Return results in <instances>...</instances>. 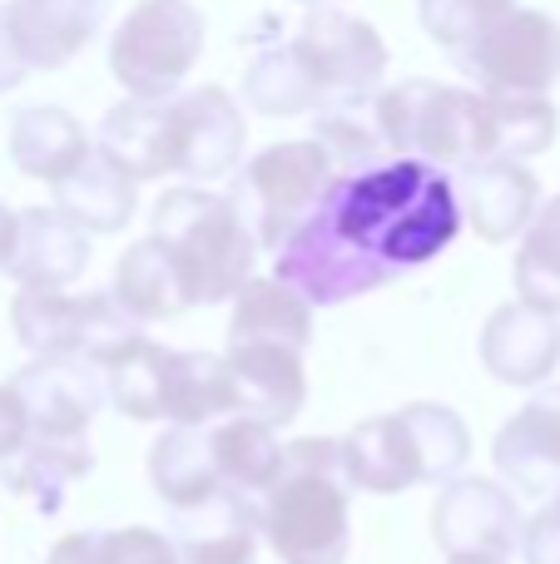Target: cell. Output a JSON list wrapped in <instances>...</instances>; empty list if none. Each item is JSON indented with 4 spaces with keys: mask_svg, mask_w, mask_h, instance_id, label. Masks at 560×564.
<instances>
[{
    "mask_svg": "<svg viewBox=\"0 0 560 564\" xmlns=\"http://www.w3.org/2000/svg\"><path fill=\"white\" fill-rule=\"evenodd\" d=\"M313 214L347 253L377 268L387 282L442 258L462 234L452 178L422 159H387L357 174H337Z\"/></svg>",
    "mask_w": 560,
    "mask_h": 564,
    "instance_id": "1",
    "label": "cell"
},
{
    "mask_svg": "<svg viewBox=\"0 0 560 564\" xmlns=\"http://www.w3.org/2000/svg\"><path fill=\"white\" fill-rule=\"evenodd\" d=\"M258 535L283 564H343L353 545L347 476L337 441L303 436L283 446V476L258 500Z\"/></svg>",
    "mask_w": 560,
    "mask_h": 564,
    "instance_id": "2",
    "label": "cell"
},
{
    "mask_svg": "<svg viewBox=\"0 0 560 564\" xmlns=\"http://www.w3.org/2000/svg\"><path fill=\"white\" fill-rule=\"evenodd\" d=\"M154 238L174 258L194 307L234 302L254 282V238L238 224L234 204L208 188H169L154 208Z\"/></svg>",
    "mask_w": 560,
    "mask_h": 564,
    "instance_id": "3",
    "label": "cell"
},
{
    "mask_svg": "<svg viewBox=\"0 0 560 564\" xmlns=\"http://www.w3.org/2000/svg\"><path fill=\"white\" fill-rule=\"evenodd\" d=\"M333 164L313 139H293V144H268L238 169L234 194H224L234 204L238 224L248 228L254 248H278L308 224L317 204H323L327 184H333Z\"/></svg>",
    "mask_w": 560,
    "mask_h": 564,
    "instance_id": "4",
    "label": "cell"
},
{
    "mask_svg": "<svg viewBox=\"0 0 560 564\" xmlns=\"http://www.w3.org/2000/svg\"><path fill=\"white\" fill-rule=\"evenodd\" d=\"M204 55V15L189 0H139L109 40V75L129 99L164 105Z\"/></svg>",
    "mask_w": 560,
    "mask_h": 564,
    "instance_id": "5",
    "label": "cell"
},
{
    "mask_svg": "<svg viewBox=\"0 0 560 564\" xmlns=\"http://www.w3.org/2000/svg\"><path fill=\"white\" fill-rule=\"evenodd\" d=\"M456 65L476 79L486 99H546L560 79V20L546 10H511L486 40H476Z\"/></svg>",
    "mask_w": 560,
    "mask_h": 564,
    "instance_id": "6",
    "label": "cell"
},
{
    "mask_svg": "<svg viewBox=\"0 0 560 564\" xmlns=\"http://www.w3.org/2000/svg\"><path fill=\"white\" fill-rule=\"evenodd\" d=\"M303 69L313 75L323 105H347V99H373V89L387 75V45L367 20L347 10H308L298 35L288 40Z\"/></svg>",
    "mask_w": 560,
    "mask_h": 564,
    "instance_id": "7",
    "label": "cell"
},
{
    "mask_svg": "<svg viewBox=\"0 0 560 564\" xmlns=\"http://www.w3.org/2000/svg\"><path fill=\"white\" fill-rule=\"evenodd\" d=\"M521 506L486 476H456L432 506V535L446 560H511L521 550Z\"/></svg>",
    "mask_w": 560,
    "mask_h": 564,
    "instance_id": "8",
    "label": "cell"
},
{
    "mask_svg": "<svg viewBox=\"0 0 560 564\" xmlns=\"http://www.w3.org/2000/svg\"><path fill=\"white\" fill-rule=\"evenodd\" d=\"M248 124L244 105L228 89L204 85L169 99V174L184 178H224L244 164Z\"/></svg>",
    "mask_w": 560,
    "mask_h": 564,
    "instance_id": "9",
    "label": "cell"
},
{
    "mask_svg": "<svg viewBox=\"0 0 560 564\" xmlns=\"http://www.w3.org/2000/svg\"><path fill=\"white\" fill-rule=\"evenodd\" d=\"M10 391L20 397L30 441H85L89 421L105 406V381L95 367L75 357L30 361L10 377Z\"/></svg>",
    "mask_w": 560,
    "mask_h": 564,
    "instance_id": "10",
    "label": "cell"
},
{
    "mask_svg": "<svg viewBox=\"0 0 560 564\" xmlns=\"http://www.w3.org/2000/svg\"><path fill=\"white\" fill-rule=\"evenodd\" d=\"M224 367H228L238 416L263 421L273 431V426H288L303 411V397H308L303 351L268 347V341H228Z\"/></svg>",
    "mask_w": 560,
    "mask_h": 564,
    "instance_id": "11",
    "label": "cell"
},
{
    "mask_svg": "<svg viewBox=\"0 0 560 564\" xmlns=\"http://www.w3.org/2000/svg\"><path fill=\"white\" fill-rule=\"evenodd\" d=\"M462 224L486 243H511L531 228L536 208H541V184L526 164H506V159H486V164L466 169L452 178Z\"/></svg>",
    "mask_w": 560,
    "mask_h": 564,
    "instance_id": "12",
    "label": "cell"
},
{
    "mask_svg": "<svg viewBox=\"0 0 560 564\" xmlns=\"http://www.w3.org/2000/svg\"><path fill=\"white\" fill-rule=\"evenodd\" d=\"M492 460L521 496H546L560 486V387H541L496 431Z\"/></svg>",
    "mask_w": 560,
    "mask_h": 564,
    "instance_id": "13",
    "label": "cell"
},
{
    "mask_svg": "<svg viewBox=\"0 0 560 564\" xmlns=\"http://www.w3.org/2000/svg\"><path fill=\"white\" fill-rule=\"evenodd\" d=\"M482 367L506 387H541L560 367V317L506 302L482 327Z\"/></svg>",
    "mask_w": 560,
    "mask_h": 564,
    "instance_id": "14",
    "label": "cell"
},
{
    "mask_svg": "<svg viewBox=\"0 0 560 564\" xmlns=\"http://www.w3.org/2000/svg\"><path fill=\"white\" fill-rule=\"evenodd\" d=\"M15 45L30 69H60L99 35L109 0H10L6 6Z\"/></svg>",
    "mask_w": 560,
    "mask_h": 564,
    "instance_id": "15",
    "label": "cell"
},
{
    "mask_svg": "<svg viewBox=\"0 0 560 564\" xmlns=\"http://www.w3.org/2000/svg\"><path fill=\"white\" fill-rule=\"evenodd\" d=\"M174 545L179 564H254L258 555V506L234 490H218L204 506L174 510Z\"/></svg>",
    "mask_w": 560,
    "mask_h": 564,
    "instance_id": "16",
    "label": "cell"
},
{
    "mask_svg": "<svg viewBox=\"0 0 560 564\" xmlns=\"http://www.w3.org/2000/svg\"><path fill=\"white\" fill-rule=\"evenodd\" d=\"M85 268H89V238L69 218H60L55 208H25V214H15V253H10L6 273L20 288L65 292Z\"/></svg>",
    "mask_w": 560,
    "mask_h": 564,
    "instance_id": "17",
    "label": "cell"
},
{
    "mask_svg": "<svg viewBox=\"0 0 560 564\" xmlns=\"http://www.w3.org/2000/svg\"><path fill=\"white\" fill-rule=\"evenodd\" d=\"M343 476L347 490H367V496H397V490L422 486V466H417L412 436H407L402 416H373L353 426L343 441Z\"/></svg>",
    "mask_w": 560,
    "mask_h": 564,
    "instance_id": "18",
    "label": "cell"
},
{
    "mask_svg": "<svg viewBox=\"0 0 560 564\" xmlns=\"http://www.w3.org/2000/svg\"><path fill=\"white\" fill-rule=\"evenodd\" d=\"M89 154H95V144L85 139V124H79L69 109L25 105L10 119V159H15V169L25 178H40V184L60 188Z\"/></svg>",
    "mask_w": 560,
    "mask_h": 564,
    "instance_id": "19",
    "label": "cell"
},
{
    "mask_svg": "<svg viewBox=\"0 0 560 564\" xmlns=\"http://www.w3.org/2000/svg\"><path fill=\"white\" fill-rule=\"evenodd\" d=\"M109 297H115V307L125 312L129 322H169L194 307L174 258L164 253V243H159L154 234L134 238V243L125 248V258L115 263V288H109Z\"/></svg>",
    "mask_w": 560,
    "mask_h": 564,
    "instance_id": "20",
    "label": "cell"
},
{
    "mask_svg": "<svg viewBox=\"0 0 560 564\" xmlns=\"http://www.w3.org/2000/svg\"><path fill=\"white\" fill-rule=\"evenodd\" d=\"M95 154L109 169H119L129 184L164 178L169 174V99L164 105H149V99L115 105L105 115V124H99Z\"/></svg>",
    "mask_w": 560,
    "mask_h": 564,
    "instance_id": "21",
    "label": "cell"
},
{
    "mask_svg": "<svg viewBox=\"0 0 560 564\" xmlns=\"http://www.w3.org/2000/svg\"><path fill=\"white\" fill-rule=\"evenodd\" d=\"M208 451H214L218 486L244 500H263L273 490V480L283 476V441L263 421L248 416L224 421V426L208 431Z\"/></svg>",
    "mask_w": 560,
    "mask_h": 564,
    "instance_id": "22",
    "label": "cell"
},
{
    "mask_svg": "<svg viewBox=\"0 0 560 564\" xmlns=\"http://www.w3.org/2000/svg\"><path fill=\"white\" fill-rule=\"evenodd\" d=\"M149 486L169 510H194L218 496V470L204 426H169L149 451Z\"/></svg>",
    "mask_w": 560,
    "mask_h": 564,
    "instance_id": "23",
    "label": "cell"
},
{
    "mask_svg": "<svg viewBox=\"0 0 560 564\" xmlns=\"http://www.w3.org/2000/svg\"><path fill=\"white\" fill-rule=\"evenodd\" d=\"M228 341H268V347L303 351L313 341V307L298 292H288L273 278L244 282L228 317Z\"/></svg>",
    "mask_w": 560,
    "mask_h": 564,
    "instance_id": "24",
    "label": "cell"
},
{
    "mask_svg": "<svg viewBox=\"0 0 560 564\" xmlns=\"http://www.w3.org/2000/svg\"><path fill=\"white\" fill-rule=\"evenodd\" d=\"M139 188L119 169H109L99 154H89L65 184L55 188V214L69 218L79 234H119L134 218Z\"/></svg>",
    "mask_w": 560,
    "mask_h": 564,
    "instance_id": "25",
    "label": "cell"
},
{
    "mask_svg": "<svg viewBox=\"0 0 560 564\" xmlns=\"http://www.w3.org/2000/svg\"><path fill=\"white\" fill-rule=\"evenodd\" d=\"M95 456H89L85 441H25L20 456L6 460V486L15 496L35 500L40 516H55L65 506L69 486L89 476Z\"/></svg>",
    "mask_w": 560,
    "mask_h": 564,
    "instance_id": "26",
    "label": "cell"
},
{
    "mask_svg": "<svg viewBox=\"0 0 560 564\" xmlns=\"http://www.w3.org/2000/svg\"><path fill=\"white\" fill-rule=\"evenodd\" d=\"M234 411V387L218 351H169L164 361V421L204 426Z\"/></svg>",
    "mask_w": 560,
    "mask_h": 564,
    "instance_id": "27",
    "label": "cell"
},
{
    "mask_svg": "<svg viewBox=\"0 0 560 564\" xmlns=\"http://www.w3.org/2000/svg\"><path fill=\"white\" fill-rule=\"evenodd\" d=\"M397 416H402L407 436H412L422 486H452L462 476V466L472 460V431H466V421L452 406H437V401H412Z\"/></svg>",
    "mask_w": 560,
    "mask_h": 564,
    "instance_id": "28",
    "label": "cell"
},
{
    "mask_svg": "<svg viewBox=\"0 0 560 564\" xmlns=\"http://www.w3.org/2000/svg\"><path fill=\"white\" fill-rule=\"evenodd\" d=\"M244 105L268 119H288V115L323 109V95H317L313 75L303 69V59L293 55V45H268L258 50L244 75Z\"/></svg>",
    "mask_w": 560,
    "mask_h": 564,
    "instance_id": "29",
    "label": "cell"
},
{
    "mask_svg": "<svg viewBox=\"0 0 560 564\" xmlns=\"http://www.w3.org/2000/svg\"><path fill=\"white\" fill-rule=\"evenodd\" d=\"M313 144L327 154L333 174H357V169L387 164V144L377 129L373 99H347V105H323L313 119Z\"/></svg>",
    "mask_w": 560,
    "mask_h": 564,
    "instance_id": "30",
    "label": "cell"
},
{
    "mask_svg": "<svg viewBox=\"0 0 560 564\" xmlns=\"http://www.w3.org/2000/svg\"><path fill=\"white\" fill-rule=\"evenodd\" d=\"M164 361L169 351L159 341L139 337L129 351H119L99 381H105V401L129 421H164Z\"/></svg>",
    "mask_w": 560,
    "mask_h": 564,
    "instance_id": "31",
    "label": "cell"
},
{
    "mask_svg": "<svg viewBox=\"0 0 560 564\" xmlns=\"http://www.w3.org/2000/svg\"><path fill=\"white\" fill-rule=\"evenodd\" d=\"M10 327H15L20 347L35 351V361L75 357V347H79V297H69V292L20 288L15 302H10Z\"/></svg>",
    "mask_w": 560,
    "mask_h": 564,
    "instance_id": "32",
    "label": "cell"
},
{
    "mask_svg": "<svg viewBox=\"0 0 560 564\" xmlns=\"http://www.w3.org/2000/svg\"><path fill=\"white\" fill-rule=\"evenodd\" d=\"M516 292L526 307L560 317V194L551 204L536 208L531 228L521 234V253H516Z\"/></svg>",
    "mask_w": 560,
    "mask_h": 564,
    "instance_id": "33",
    "label": "cell"
},
{
    "mask_svg": "<svg viewBox=\"0 0 560 564\" xmlns=\"http://www.w3.org/2000/svg\"><path fill=\"white\" fill-rule=\"evenodd\" d=\"M556 144L551 99H492V159L526 164Z\"/></svg>",
    "mask_w": 560,
    "mask_h": 564,
    "instance_id": "34",
    "label": "cell"
},
{
    "mask_svg": "<svg viewBox=\"0 0 560 564\" xmlns=\"http://www.w3.org/2000/svg\"><path fill=\"white\" fill-rule=\"evenodd\" d=\"M511 10H516V0H422L417 15H422V30L432 35V45L452 50V55H466V50L492 35Z\"/></svg>",
    "mask_w": 560,
    "mask_h": 564,
    "instance_id": "35",
    "label": "cell"
},
{
    "mask_svg": "<svg viewBox=\"0 0 560 564\" xmlns=\"http://www.w3.org/2000/svg\"><path fill=\"white\" fill-rule=\"evenodd\" d=\"M139 337H144V332H139V322H129L125 312L115 307V297H109V292H85V297H79V347H75V361L105 371L109 361H115L119 351L134 347Z\"/></svg>",
    "mask_w": 560,
    "mask_h": 564,
    "instance_id": "36",
    "label": "cell"
},
{
    "mask_svg": "<svg viewBox=\"0 0 560 564\" xmlns=\"http://www.w3.org/2000/svg\"><path fill=\"white\" fill-rule=\"evenodd\" d=\"M99 564H179L169 535L144 525H125V530H99Z\"/></svg>",
    "mask_w": 560,
    "mask_h": 564,
    "instance_id": "37",
    "label": "cell"
},
{
    "mask_svg": "<svg viewBox=\"0 0 560 564\" xmlns=\"http://www.w3.org/2000/svg\"><path fill=\"white\" fill-rule=\"evenodd\" d=\"M521 555H526V564H560V486H556L551 506H546L541 516L526 520Z\"/></svg>",
    "mask_w": 560,
    "mask_h": 564,
    "instance_id": "38",
    "label": "cell"
},
{
    "mask_svg": "<svg viewBox=\"0 0 560 564\" xmlns=\"http://www.w3.org/2000/svg\"><path fill=\"white\" fill-rule=\"evenodd\" d=\"M30 441V426H25V411H20V397L10 391V381L0 387V466L10 456H20V446Z\"/></svg>",
    "mask_w": 560,
    "mask_h": 564,
    "instance_id": "39",
    "label": "cell"
},
{
    "mask_svg": "<svg viewBox=\"0 0 560 564\" xmlns=\"http://www.w3.org/2000/svg\"><path fill=\"white\" fill-rule=\"evenodd\" d=\"M25 75H30V65H25V55H20V45H15V30H10L6 6H0V95L20 89L25 85Z\"/></svg>",
    "mask_w": 560,
    "mask_h": 564,
    "instance_id": "40",
    "label": "cell"
},
{
    "mask_svg": "<svg viewBox=\"0 0 560 564\" xmlns=\"http://www.w3.org/2000/svg\"><path fill=\"white\" fill-rule=\"evenodd\" d=\"M45 564H99V530H79V535H65L55 550H50Z\"/></svg>",
    "mask_w": 560,
    "mask_h": 564,
    "instance_id": "41",
    "label": "cell"
},
{
    "mask_svg": "<svg viewBox=\"0 0 560 564\" xmlns=\"http://www.w3.org/2000/svg\"><path fill=\"white\" fill-rule=\"evenodd\" d=\"M10 253H15V214H10V208L0 204V273H6Z\"/></svg>",
    "mask_w": 560,
    "mask_h": 564,
    "instance_id": "42",
    "label": "cell"
},
{
    "mask_svg": "<svg viewBox=\"0 0 560 564\" xmlns=\"http://www.w3.org/2000/svg\"><path fill=\"white\" fill-rule=\"evenodd\" d=\"M298 6H308V10H327V6H337V0H298Z\"/></svg>",
    "mask_w": 560,
    "mask_h": 564,
    "instance_id": "43",
    "label": "cell"
},
{
    "mask_svg": "<svg viewBox=\"0 0 560 564\" xmlns=\"http://www.w3.org/2000/svg\"><path fill=\"white\" fill-rule=\"evenodd\" d=\"M446 564H502V560H446Z\"/></svg>",
    "mask_w": 560,
    "mask_h": 564,
    "instance_id": "44",
    "label": "cell"
}]
</instances>
